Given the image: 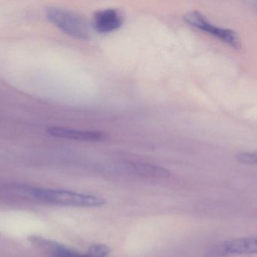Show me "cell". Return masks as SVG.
<instances>
[{
    "mask_svg": "<svg viewBox=\"0 0 257 257\" xmlns=\"http://www.w3.org/2000/svg\"><path fill=\"white\" fill-rule=\"evenodd\" d=\"M16 189L40 201L60 205L94 207H101L106 203V200L102 197L72 191L44 189L23 185L16 186Z\"/></svg>",
    "mask_w": 257,
    "mask_h": 257,
    "instance_id": "obj_1",
    "label": "cell"
},
{
    "mask_svg": "<svg viewBox=\"0 0 257 257\" xmlns=\"http://www.w3.org/2000/svg\"><path fill=\"white\" fill-rule=\"evenodd\" d=\"M46 15L50 22L67 35L82 40L89 37L88 24L79 15L58 7L46 9Z\"/></svg>",
    "mask_w": 257,
    "mask_h": 257,
    "instance_id": "obj_2",
    "label": "cell"
},
{
    "mask_svg": "<svg viewBox=\"0 0 257 257\" xmlns=\"http://www.w3.org/2000/svg\"><path fill=\"white\" fill-rule=\"evenodd\" d=\"M183 21L192 28L216 37L233 49H239L241 47V40L235 31L216 26L201 12L197 10L189 12L183 16Z\"/></svg>",
    "mask_w": 257,
    "mask_h": 257,
    "instance_id": "obj_3",
    "label": "cell"
},
{
    "mask_svg": "<svg viewBox=\"0 0 257 257\" xmlns=\"http://www.w3.org/2000/svg\"><path fill=\"white\" fill-rule=\"evenodd\" d=\"M257 254V237L231 239L218 243L210 249L207 257H224L228 255Z\"/></svg>",
    "mask_w": 257,
    "mask_h": 257,
    "instance_id": "obj_4",
    "label": "cell"
},
{
    "mask_svg": "<svg viewBox=\"0 0 257 257\" xmlns=\"http://www.w3.org/2000/svg\"><path fill=\"white\" fill-rule=\"evenodd\" d=\"M47 133L55 138L85 142H100L107 138L106 133L100 131L78 130L64 127H49Z\"/></svg>",
    "mask_w": 257,
    "mask_h": 257,
    "instance_id": "obj_5",
    "label": "cell"
},
{
    "mask_svg": "<svg viewBox=\"0 0 257 257\" xmlns=\"http://www.w3.org/2000/svg\"><path fill=\"white\" fill-rule=\"evenodd\" d=\"M123 19L120 13L113 9L100 10L94 16V27L100 33H110L119 29Z\"/></svg>",
    "mask_w": 257,
    "mask_h": 257,
    "instance_id": "obj_6",
    "label": "cell"
},
{
    "mask_svg": "<svg viewBox=\"0 0 257 257\" xmlns=\"http://www.w3.org/2000/svg\"><path fill=\"white\" fill-rule=\"evenodd\" d=\"M124 168L130 174L148 178H168L171 175L166 168L141 162H126Z\"/></svg>",
    "mask_w": 257,
    "mask_h": 257,
    "instance_id": "obj_7",
    "label": "cell"
},
{
    "mask_svg": "<svg viewBox=\"0 0 257 257\" xmlns=\"http://www.w3.org/2000/svg\"><path fill=\"white\" fill-rule=\"evenodd\" d=\"M31 242L34 244H37L41 247L46 248L50 251L52 257H97L92 250L88 249L86 253H80L77 251L73 250L70 248L66 247L60 243L51 241L49 240H45L40 237L31 238Z\"/></svg>",
    "mask_w": 257,
    "mask_h": 257,
    "instance_id": "obj_8",
    "label": "cell"
},
{
    "mask_svg": "<svg viewBox=\"0 0 257 257\" xmlns=\"http://www.w3.org/2000/svg\"><path fill=\"white\" fill-rule=\"evenodd\" d=\"M236 159L245 165H257V151L237 153Z\"/></svg>",
    "mask_w": 257,
    "mask_h": 257,
    "instance_id": "obj_9",
    "label": "cell"
}]
</instances>
